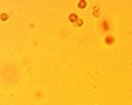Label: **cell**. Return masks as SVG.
Masks as SVG:
<instances>
[{
  "label": "cell",
  "mask_w": 132,
  "mask_h": 105,
  "mask_svg": "<svg viewBox=\"0 0 132 105\" xmlns=\"http://www.w3.org/2000/svg\"><path fill=\"white\" fill-rule=\"evenodd\" d=\"M78 7H79V8H84V7H86V2H84V0H83V2H79V3H78Z\"/></svg>",
  "instance_id": "277c9868"
},
{
  "label": "cell",
  "mask_w": 132,
  "mask_h": 105,
  "mask_svg": "<svg viewBox=\"0 0 132 105\" xmlns=\"http://www.w3.org/2000/svg\"><path fill=\"white\" fill-rule=\"evenodd\" d=\"M69 21H71V23H78V15H76V13H71V15H69Z\"/></svg>",
  "instance_id": "7a4b0ae2"
},
{
  "label": "cell",
  "mask_w": 132,
  "mask_h": 105,
  "mask_svg": "<svg viewBox=\"0 0 132 105\" xmlns=\"http://www.w3.org/2000/svg\"><path fill=\"white\" fill-rule=\"evenodd\" d=\"M76 26L79 28V26H83V20H78V23H76Z\"/></svg>",
  "instance_id": "5b68a950"
},
{
  "label": "cell",
  "mask_w": 132,
  "mask_h": 105,
  "mask_svg": "<svg viewBox=\"0 0 132 105\" xmlns=\"http://www.w3.org/2000/svg\"><path fill=\"white\" fill-rule=\"evenodd\" d=\"M93 15L98 18V17H101V8H99V5H96V7H93Z\"/></svg>",
  "instance_id": "6da1fadb"
},
{
  "label": "cell",
  "mask_w": 132,
  "mask_h": 105,
  "mask_svg": "<svg viewBox=\"0 0 132 105\" xmlns=\"http://www.w3.org/2000/svg\"><path fill=\"white\" fill-rule=\"evenodd\" d=\"M0 20H8V13H2L0 15Z\"/></svg>",
  "instance_id": "3957f363"
}]
</instances>
